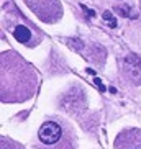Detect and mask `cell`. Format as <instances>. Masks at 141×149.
Segmentation results:
<instances>
[{
  "label": "cell",
  "mask_w": 141,
  "mask_h": 149,
  "mask_svg": "<svg viewBox=\"0 0 141 149\" xmlns=\"http://www.w3.org/2000/svg\"><path fill=\"white\" fill-rule=\"evenodd\" d=\"M61 134H62L61 126L54 121H46L40 128V133H38L41 143H44V144H54V143H57V141L61 139Z\"/></svg>",
  "instance_id": "cell-1"
},
{
  "label": "cell",
  "mask_w": 141,
  "mask_h": 149,
  "mask_svg": "<svg viewBox=\"0 0 141 149\" xmlns=\"http://www.w3.org/2000/svg\"><path fill=\"white\" fill-rule=\"evenodd\" d=\"M117 12H120L123 17H130V10H128L126 7H118V8H117Z\"/></svg>",
  "instance_id": "cell-5"
},
{
  "label": "cell",
  "mask_w": 141,
  "mask_h": 149,
  "mask_svg": "<svg viewBox=\"0 0 141 149\" xmlns=\"http://www.w3.org/2000/svg\"><path fill=\"white\" fill-rule=\"evenodd\" d=\"M82 8H84V12H85L87 15H90V17H94V15H95V13H94V10H89L85 5H82Z\"/></svg>",
  "instance_id": "cell-6"
},
{
  "label": "cell",
  "mask_w": 141,
  "mask_h": 149,
  "mask_svg": "<svg viewBox=\"0 0 141 149\" xmlns=\"http://www.w3.org/2000/svg\"><path fill=\"white\" fill-rule=\"evenodd\" d=\"M103 22L108 25L110 28H117V20H115V17L112 15V12H103Z\"/></svg>",
  "instance_id": "cell-4"
},
{
  "label": "cell",
  "mask_w": 141,
  "mask_h": 149,
  "mask_svg": "<svg viewBox=\"0 0 141 149\" xmlns=\"http://www.w3.org/2000/svg\"><path fill=\"white\" fill-rule=\"evenodd\" d=\"M13 36H15V40L20 41V43H27V41H30L31 33H30V30H28L27 26L20 25V26H17L13 30Z\"/></svg>",
  "instance_id": "cell-3"
},
{
  "label": "cell",
  "mask_w": 141,
  "mask_h": 149,
  "mask_svg": "<svg viewBox=\"0 0 141 149\" xmlns=\"http://www.w3.org/2000/svg\"><path fill=\"white\" fill-rule=\"evenodd\" d=\"M123 67H125V72H126L128 77L135 84L140 85L141 84V57L136 56V54L126 56L123 62Z\"/></svg>",
  "instance_id": "cell-2"
},
{
  "label": "cell",
  "mask_w": 141,
  "mask_h": 149,
  "mask_svg": "<svg viewBox=\"0 0 141 149\" xmlns=\"http://www.w3.org/2000/svg\"><path fill=\"white\" fill-rule=\"evenodd\" d=\"M2 149H5V148H2Z\"/></svg>",
  "instance_id": "cell-7"
}]
</instances>
